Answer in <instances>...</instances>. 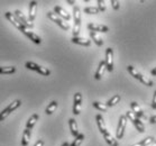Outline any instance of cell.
<instances>
[{
    "label": "cell",
    "instance_id": "10",
    "mask_svg": "<svg viewBox=\"0 0 156 146\" xmlns=\"http://www.w3.org/2000/svg\"><path fill=\"white\" fill-rule=\"evenodd\" d=\"M5 16H6V18H7L8 20H9V22H10L11 24H12V25H14L15 27H16V28L19 29V30H20V32L23 33V34H24V33H25L26 30H27V29H26L25 27H24V26L21 25L20 22L18 20L17 18L15 17V15H14V14H11V12L7 11V12L5 14Z\"/></svg>",
    "mask_w": 156,
    "mask_h": 146
},
{
    "label": "cell",
    "instance_id": "3",
    "mask_svg": "<svg viewBox=\"0 0 156 146\" xmlns=\"http://www.w3.org/2000/svg\"><path fill=\"white\" fill-rule=\"evenodd\" d=\"M20 105H21V100H15L11 103H9V106L0 112V121H4L12 111H15L17 108L20 107Z\"/></svg>",
    "mask_w": 156,
    "mask_h": 146
},
{
    "label": "cell",
    "instance_id": "8",
    "mask_svg": "<svg viewBox=\"0 0 156 146\" xmlns=\"http://www.w3.org/2000/svg\"><path fill=\"white\" fill-rule=\"evenodd\" d=\"M126 126H127V118L124 115V116H120L119 121H118L117 130H116V137H117V139H121L124 137Z\"/></svg>",
    "mask_w": 156,
    "mask_h": 146
},
{
    "label": "cell",
    "instance_id": "2",
    "mask_svg": "<svg viewBox=\"0 0 156 146\" xmlns=\"http://www.w3.org/2000/svg\"><path fill=\"white\" fill-rule=\"evenodd\" d=\"M73 19H74V27H73V37H78L81 30V10L78 6L73 7Z\"/></svg>",
    "mask_w": 156,
    "mask_h": 146
},
{
    "label": "cell",
    "instance_id": "36",
    "mask_svg": "<svg viewBox=\"0 0 156 146\" xmlns=\"http://www.w3.org/2000/svg\"><path fill=\"white\" fill-rule=\"evenodd\" d=\"M149 123H151V124H156V115L149 118Z\"/></svg>",
    "mask_w": 156,
    "mask_h": 146
},
{
    "label": "cell",
    "instance_id": "38",
    "mask_svg": "<svg viewBox=\"0 0 156 146\" xmlns=\"http://www.w3.org/2000/svg\"><path fill=\"white\" fill-rule=\"evenodd\" d=\"M151 73H152V74L154 75V77H155V75H156V68H154V69H153V70H152V72H151Z\"/></svg>",
    "mask_w": 156,
    "mask_h": 146
},
{
    "label": "cell",
    "instance_id": "16",
    "mask_svg": "<svg viewBox=\"0 0 156 146\" xmlns=\"http://www.w3.org/2000/svg\"><path fill=\"white\" fill-rule=\"evenodd\" d=\"M72 43L74 44H78V45H82V46H90L91 45V41L90 39H87V38H82V37H72L71 38Z\"/></svg>",
    "mask_w": 156,
    "mask_h": 146
},
{
    "label": "cell",
    "instance_id": "24",
    "mask_svg": "<svg viewBox=\"0 0 156 146\" xmlns=\"http://www.w3.org/2000/svg\"><path fill=\"white\" fill-rule=\"evenodd\" d=\"M153 142H154V137H152V136H148V137H146V138L142 139L140 142L136 143V144H134V145H131V146H149Z\"/></svg>",
    "mask_w": 156,
    "mask_h": 146
},
{
    "label": "cell",
    "instance_id": "35",
    "mask_svg": "<svg viewBox=\"0 0 156 146\" xmlns=\"http://www.w3.org/2000/svg\"><path fill=\"white\" fill-rule=\"evenodd\" d=\"M34 146H44V141H43V139H38V141L35 143Z\"/></svg>",
    "mask_w": 156,
    "mask_h": 146
},
{
    "label": "cell",
    "instance_id": "30",
    "mask_svg": "<svg viewBox=\"0 0 156 146\" xmlns=\"http://www.w3.org/2000/svg\"><path fill=\"white\" fill-rule=\"evenodd\" d=\"M92 105H93V107L96 108V109H98V110H100V111H102V112H107V110H108V107H107L106 105H103V103L99 102V101H94Z\"/></svg>",
    "mask_w": 156,
    "mask_h": 146
},
{
    "label": "cell",
    "instance_id": "31",
    "mask_svg": "<svg viewBox=\"0 0 156 146\" xmlns=\"http://www.w3.org/2000/svg\"><path fill=\"white\" fill-rule=\"evenodd\" d=\"M84 12L88 15H97V14H99L100 11H99V9H98V7H85Z\"/></svg>",
    "mask_w": 156,
    "mask_h": 146
},
{
    "label": "cell",
    "instance_id": "15",
    "mask_svg": "<svg viewBox=\"0 0 156 146\" xmlns=\"http://www.w3.org/2000/svg\"><path fill=\"white\" fill-rule=\"evenodd\" d=\"M36 9H37V1H30L29 2V10H28V20L33 23L36 18Z\"/></svg>",
    "mask_w": 156,
    "mask_h": 146
},
{
    "label": "cell",
    "instance_id": "22",
    "mask_svg": "<svg viewBox=\"0 0 156 146\" xmlns=\"http://www.w3.org/2000/svg\"><path fill=\"white\" fill-rule=\"evenodd\" d=\"M105 70H106V64H105V61H101V62L99 63V66H98V69H97V72H96V74H94V79H96V80H100V79L102 78Z\"/></svg>",
    "mask_w": 156,
    "mask_h": 146
},
{
    "label": "cell",
    "instance_id": "27",
    "mask_svg": "<svg viewBox=\"0 0 156 146\" xmlns=\"http://www.w3.org/2000/svg\"><path fill=\"white\" fill-rule=\"evenodd\" d=\"M120 99H121L120 94H115L111 99L108 100V102L106 103V106L107 107H114V106H116V105L120 101Z\"/></svg>",
    "mask_w": 156,
    "mask_h": 146
},
{
    "label": "cell",
    "instance_id": "23",
    "mask_svg": "<svg viewBox=\"0 0 156 146\" xmlns=\"http://www.w3.org/2000/svg\"><path fill=\"white\" fill-rule=\"evenodd\" d=\"M38 118H39V116L37 114L32 115V116L29 117L28 120H27V123H26V128H27V129H32L33 127L35 126L36 121L38 120Z\"/></svg>",
    "mask_w": 156,
    "mask_h": 146
},
{
    "label": "cell",
    "instance_id": "5",
    "mask_svg": "<svg viewBox=\"0 0 156 146\" xmlns=\"http://www.w3.org/2000/svg\"><path fill=\"white\" fill-rule=\"evenodd\" d=\"M25 68H27L28 70H32V71L38 72L39 74L44 75V77H48V75L51 74V71L48 70V69L43 68V66H41V65H38V64H36V63H34V62H30V61L26 62Z\"/></svg>",
    "mask_w": 156,
    "mask_h": 146
},
{
    "label": "cell",
    "instance_id": "28",
    "mask_svg": "<svg viewBox=\"0 0 156 146\" xmlns=\"http://www.w3.org/2000/svg\"><path fill=\"white\" fill-rule=\"evenodd\" d=\"M56 108H57V102L56 101H52V102H51L50 105L46 107V109H45V114L52 115L54 111L56 110Z\"/></svg>",
    "mask_w": 156,
    "mask_h": 146
},
{
    "label": "cell",
    "instance_id": "4",
    "mask_svg": "<svg viewBox=\"0 0 156 146\" xmlns=\"http://www.w3.org/2000/svg\"><path fill=\"white\" fill-rule=\"evenodd\" d=\"M125 116H126V118H127V119H129V120L133 123V125L135 126L136 129H137L139 133L145 132V126H144V124L140 121V119H139L137 116H135V114H134L133 111H127Z\"/></svg>",
    "mask_w": 156,
    "mask_h": 146
},
{
    "label": "cell",
    "instance_id": "33",
    "mask_svg": "<svg viewBox=\"0 0 156 146\" xmlns=\"http://www.w3.org/2000/svg\"><path fill=\"white\" fill-rule=\"evenodd\" d=\"M110 2H111V6H112V8H114L115 10H118L120 8V2L117 1V0H111Z\"/></svg>",
    "mask_w": 156,
    "mask_h": 146
},
{
    "label": "cell",
    "instance_id": "39",
    "mask_svg": "<svg viewBox=\"0 0 156 146\" xmlns=\"http://www.w3.org/2000/svg\"><path fill=\"white\" fill-rule=\"evenodd\" d=\"M61 146H70V144H69L68 142H64L63 144H62V145H61Z\"/></svg>",
    "mask_w": 156,
    "mask_h": 146
},
{
    "label": "cell",
    "instance_id": "6",
    "mask_svg": "<svg viewBox=\"0 0 156 146\" xmlns=\"http://www.w3.org/2000/svg\"><path fill=\"white\" fill-rule=\"evenodd\" d=\"M47 17L50 18L52 22L55 23L56 25L60 26L62 29H64V30H69V29H70V26H69L68 23H64L63 19L58 17V16H57L54 11H48V12H47Z\"/></svg>",
    "mask_w": 156,
    "mask_h": 146
},
{
    "label": "cell",
    "instance_id": "40",
    "mask_svg": "<svg viewBox=\"0 0 156 146\" xmlns=\"http://www.w3.org/2000/svg\"><path fill=\"white\" fill-rule=\"evenodd\" d=\"M151 146H156V141H154V142L151 144Z\"/></svg>",
    "mask_w": 156,
    "mask_h": 146
},
{
    "label": "cell",
    "instance_id": "19",
    "mask_svg": "<svg viewBox=\"0 0 156 146\" xmlns=\"http://www.w3.org/2000/svg\"><path fill=\"white\" fill-rule=\"evenodd\" d=\"M30 136H32V129L25 128V130H24V133H23V137H21V146L28 145Z\"/></svg>",
    "mask_w": 156,
    "mask_h": 146
},
{
    "label": "cell",
    "instance_id": "20",
    "mask_svg": "<svg viewBox=\"0 0 156 146\" xmlns=\"http://www.w3.org/2000/svg\"><path fill=\"white\" fill-rule=\"evenodd\" d=\"M24 35L27 36L30 41H32L33 43H35V44H41L42 43V39H41V37H39L38 35H36L35 33H33V32H28V30H26L25 33H24Z\"/></svg>",
    "mask_w": 156,
    "mask_h": 146
},
{
    "label": "cell",
    "instance_id": "25",
    "mask_svg": "<svg viewBox=\"0 0 156 146\" xmlns=\"http://www.w3.org/2000/svg\"><path fill=\"white\" fill-rule=\"evenodd\" d=\"M16 66H2L0 68V74H14L16 73Z\"/></svg>",
    "mask_w": 156,
    "mask_h": 146
},
{
    "label": "cell",
    "instance_id": "1",
    "mask_svg": "<svg viewBox=\"0 0 156 146\" xmlns=\"http://www.w3.org/2000/svg\"><path fill=\"white\" fill-rule=\"evenodd\" d=\"M127 71L129 72V74H130L131 77H134L136 80L140 81L143 84H145V86H147V87H153V86H154V83H153V81L151 80V79L144 77V75H143L140 72L137 71V70H136V69L134 68L133 65H128V66H127Z\"/></svg>",
    "mask_w": 156,
    "mask_h": 146
},
{
    "label": "cell",
    "instance_id": "11",
    "mask_svg": "<svg viewBox=\"0 0 156 146\" xmlns=\"http://www.w3.org/2000/svg\"><path fill=\"white\" fill-rule=\"evenodd\" d=\"M88 29L90 32L94 33H107L109 32V27L106 25H101V24H96V23H89L88 24Z\"/></svg>",
    "mask_w": 156,
    "mask_h": 146
},
{
    "label": "cell",
    "instance_id": "21",
    "mask_svg": "<svg viewBox=\"0 0 156 146\" xmlns=\"http://www.w3.org/2000/svg\"><path fill=\"white\" fill-rule=\"evenodd\" d=\"M102 136H103V138H105V141H106L110 146H118L119 145V144H118V141L116 138H114L109 132L102 134Z\"/></svg>",
    "mask_w": 156,
    "mask_h": 146
},
{
    "label": "cell",
    "instance_id": "17",
    "mask_svg": "<svg viewBox=\"0 0 156 146\" xmlns=\"http://www.w3.org/2000/svg\"><path fill=\"white\" fill-rule=\"evenodd\" d=\"M96 120H97V124H98V128H99L101 134H105V133L108 132V130H107V127H106V124H105V120H103V118L101 115H97Z\"/></svg>",
    "mask_w": 156,
    "mask_h": 146
},
{
    "label": "cell",
    "instance_id": "13",
    "mask_svg": "<svg viewBox=\"0 0 156 146\" xmlns=\"http://www.w3.org/2000/svg\"><path fill=\"white\" fill-rule=\"evenodd\" d=\"M130 108H131V111L135 114V116H137L138 118H143V119H147V116L142 110V108L139 107V105L136 101H133L130 103Z\"/></svg>",
    "mask_w": 156,
    "mask_h": 146
},
{
    "label": "cell",
    "instance_id": "9",
    "mask_svg": "<svg viewBox=\"0 0 156 146\" xmlns=\"http://www.w3.org/2000/svg\"><path fill=\"white\" fill-rule=\"evenodd\" d=\"M14 15H15V17L17 18L18 20L20 22L21 25L24 26V27H25L26 29H32V28H34V24L29 22L28 19L26 18L25 15L23 14V12H21L20 10L16 9V10H15V12H14Z\"/></svg>",
    "mask_w": 156,
    "mask_h": 146
},
{
    "label": "cell",
    "instance_id": "18",
    "mask_svg": "<svg viewBox=\"0 0 156 146\" xmlns=\"http://www.w3.org/2000/svg\"><path fill=\"white\" fill-rule=\"evenodd\" d=\"M69 126H70V130H71V134L74 136V137H76V136H78L80 133H79L78 124H76L75 119H73V118H70V119H69Z\"/></svg>",
    "mask_w": 156,
    "mask_h": 146
},
{
    "label": "cell",
    "instance_id": "34",
    "mask_svg": "<svg viewBox=\"0 0 156 146\" xmlns=\"http://www.w3.org/2000/svg\"><path fill=\"white\" fill-rule=\"evenodd\" d=\"M152 108H153V109H156V90H155V92H154V97H153Z\"/></svg>",
    "mask_w": 156,
    "mask_h": 146
},
{
    "label": "cell",
    "instance_id": "32",
    "mask_svg": "<svg viewBox=\"0 0 156 146\" xmlns=\"http://www.w3.org/2000/svg\"><path fill=\"white\" fill-rule=\"evenodd\" d=\"M97 4H98V9H99V11H101V12L106 11V1H105V0H98Z\"/></svg>",
    "mask_w": 156,
    "mask_h": 146
},
{
    "label": "cell",
    "instance_id": "7",
    "mask_svg": "<svg viewBox=\"0 0 156 146\" xmlns=\"http://www.w3.org/2000/svg\"><path fill=\"white\" fill-rule=\"evenodd\" d=\"M105 64H106V70L108 72L114 71V50L111 47H108L106 50Z\"/></svg>",
    "mask_w": 156,
    "mask_h": 146
},
{
    "label": "cell",
    "instance_id": "12",
    "mask_svg": "<svg viewBox=\"0 0 156 146\" xmlns=\"http://www.w3.org/2000/svg\"><path fill=\"white\" fill-rule=\"evenodd\" d=\"M81 103H82V94L80 92H76L74 94V101H73V114L79 115L81 111Z\"/></svg>",
    "mask_w": 156,
    "mask_h": 146
},
{
    "label": "cell",
    "instance_id": "37",
    "mask_svg": "<svg viewBox=\"0 0 156 146\" xmlns=\"http://www.w3.org/2000/svg\"><path fill=\"white\" fill-rule=\"evenodd\" d=\"M66 2H68L69 5H71V6H74L75 5V1H73V0H68Z\"/></svg>",
    "mask_w": 156,
    "mask_h": 146
},
{
    "label": "cell",
    "instance_id": "26",
    "mask_svg": "<svg viewBox=\"0 0 156 146\" xmlns=\"http://www.w3.org/2000/svg\"><path fill=\"white\" fill-rule=\"evenodd\" d=\"M90 37H91V39H92L93 42H94V43H96L98 46H102V45H103L102 38H101V37L98 35V33L90 32Z\"/></svg>",
    "mask_w": 156,
    "mask_h": 146
},
{
    "label": "cell",
    "instance_id": "29",
    "mask_svg": "<svg viewBox=\"0 0 156 146\" xmlns=\"http://www.w3.org/2000/svg\"><path fill=\"white\" fill-rule=\"evenodd\" d=\"M83 139H84V134H79L75 139L72 142V144H70V146H80L81 145V143L83 142Z\"/></svg>",
    "mask_w": 156,
    "mask_h": 146
},
{
    "label": "cell",
    "instance_id": "14",
    "mask_svg": "<svg viewBox=\"0 0 156 146\" xmlns=\"http://www.w3.org/2000/svg\"><path fill=\"white\" fill-rule=\"evenodd\" d=\"M54 12H55L60 18H62V19H65V20H70V19H71V15L69 14L64 8L60 7V6L54 7Z\"/></svg>",
    "mask_w": 156,
    "mask_h": 146
}]
</instances>
